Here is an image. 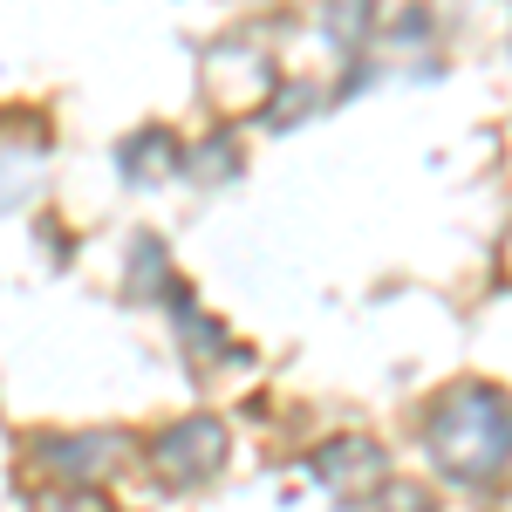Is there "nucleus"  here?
I'll list each match as a JSON object with an SVG mask.
<instances>
[{
  "mask_svg": "<svg viewBox=\"0 0 512 512\" xmlns=\"http://www.w3.org/2000/svg\"><path fill=\"white\" fill-rule=\"evenodd\" d=\"M41 465H55V472L69 478H103L123 465V437L117 431H82V437H48L41 444Z\"/></svg>",
  "mask_w": 512,
  "mask_h": 512,
  "instance_id": "nucleus-4",
  "label": "nucleus"
},
{
  "mask_svg": "<svg viewBox=\"0 0 512 512\" xmlns=\"http://www.w3.org/2000/svg\"><path fill=\"white\" fill-rule=\"evenodd\" d=\"M35 171H41L35 144H0V212H14L21 198L35 192Z\"/></svg>",
  "mask_w": 512,
  "mask_h": 512,
  "instance_id": "nucleus-6",
  "label": "nucleus"
},
{
  "mask_svg": "<svg viewBox=\"0 0 512 512\" xmlns=\"http://www.w3.org/2000/svg\"><path fill=\"white\" fill-rule=\"evenodd\" d=\"M321 28H328L335 41L369 35V7H355V0H342V7H328V14H321Z\"/></svg>",
  "mask_w": 512,
  "mask_h": 512,
  "instance_id": "nucleus-7",
  "label": "nucleus"
},
{
  "mask_svg": "<svg viewBox=\"0 0 512 512\" xmlns=\"http://www.w3.org/2000/svg\"><path fill=\"white\" fill-rule=\"evenodd\" d=\"M424 444L431 465L451 485H492L512 465V403L492 383H458L431 403L424 417Z\"/></svg>",
  "mask_w": 512,
  "mask_h": 512,
  "instance_id": "nucleus-1",
  "label": "nucleus"
},
{
  "mask_svg": "<svg viewBox=\"0 0 512 512\" xmlns=\"http://www.w3.org/2000/svg\"><path fill=\"white\" fill-rule=\"evenodd\" d=\"M151 465H158L171 485H205V478L226 465V424H219V417H178L171 431H158Z\"/></svg>",
  "mask_w": 512,
  "mask_h": 512,
  "instance_id": "nucleus-2",
  "label": "nucleus"
},
{
  "mask_svg": "<svg viewBox=\"0 0 512 512\" xmlns=\"http://www.w3.org/2000/svg\"><path fill=\"white\" fill-rule=\"evenodd\" d=\"M308 478H315L321 492H335V499H362L383 478V444H369V437H328L308 458Z\"/></svg>",
  "mask_w": 512,
  "mask_h": 512,
  "instance_id": "nucleus-3",
  "label": "nucleus"
},
{
  "mask_svg": "<svg viewBox=\"0 0 512 512\" xmlns=\"http://www.w3.org/2000/svg\"><path fill=\"white\" fill-rule=\"evenodd\" d=\"M376 512H437V506L417 492V485H390V492L376 499Z\"/></svg>",
  "mask_w": 512,
  "mask_h": 512,
  "instance_id": "nucleus-9",
  "label": "nucleus"
},
{
  "mask_svg": "<svg viewBox=\"0 0 512 512\" xmlns=\"http://www.w3.org/2000/svg\"><path fill=\"white\" fill-rule=\"evenodd\" d=\"M171 158H178V144H171V130H137L130 144L117 151V164H123V178H164L171 171Z\"/></svg>",
  "mask_w": 512,
  "mask_h": 512,
  "instance_id": "nucleus-5",
  "label": "nucleus"
},
{
  "mask_svg": "<svg viewBox=\"0 0 512 512\" xmlns=\"http://www.w3.org/2000/svg\"><path fill=\"white\" fill-rule=\"evenodd\" d=\"M171 301H178V321H185V342H192V349H219V328H212V321H198L192 294H171Z\"/></svg>",
  "mask_w": 512,
  "mask_h": 512,
  "instance_id": "nucleus-8",
  "label": "nucleus"
}]
</instances>
